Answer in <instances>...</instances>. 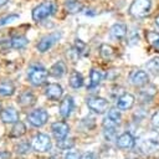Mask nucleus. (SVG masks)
Instances as JSON below:
<instances>
[{
  "label": "nucleus",
  "mask_w": 159,
  "mask_h": 159,
  "mask_svg": "<svg viewBox=\"0 0 159 159\" xmlns=\"http://www.w3.org/2000/svg\"><path fill=\"white\" fill-rule=\"evenodd\" d=\"M80 159H97L93 153H84L80 157Z\"/></svg>",
  "instance_id": "e433bc0d"
},
{
  "label": "nucleus",
  "mask_w": 159,
  "mask_h": 159,
  "mask_svg": "<svg viewBox=\"0 0 159 159\" xmlns=\"http://www.w3.org/2000/svg\"><path fill=\"white\" fill-rule=\"evenodd\" d=\"M11 154L7 150H0V159H10Z\"/></svg>",
  "instance_id": "c9c22d12"
},
{
  "label": "nucleus",
  "mask_w": 159,
  "mask_h": 159,
  "mask_svg": "<svg viewBox=\"0 0 159 159\" xmlns=\"http://www.w3.org/2000/svg\"><path fill=\"white\" fill-rule=\"evenodd\" d=\"M103 78H104V73L99 68H92L91 70V73H89V80H91L89 88H93V87L98 86L102 82Z\"/></svg>",
  "instance_id": "4be33fe9"
},
{
  "label": "nucleus",
  "mask_w": 159,
  "mask_h": 159,
  "mask_svg": "<svg viewBox=\"0 0 159 159\" xmlns=\"http://www.w3.org/2000/svg\"><path fill=\"white\" fill-rule=\"evenodd\" d=\"M63 159H80V155H78L77 153H75V152H68V153L65 155Z\"/></svg>",
  "instance_id": "f704fd0d"
},
{
  "label": "nucleus",
  "mask_w": 159,
  "mask_h": 159,
  "mask_svg": "<svg viewBox=\"0 0 159 159\" xmlns=\"http://www.w3.org/2000/svg\"><path fill=\"white\" fill-rule=\"evenodd\" d=\"M65 9L71 14H76V12L82 10V4L78 0H66L65 1Z\"/></svg>",
  "instance_id": "a878e982"
},
{
  "label": "nucleus",
  "mask_w": 159,
  "mask_h": 159,
  "mask_svg": "<svg viewBox=\"0 0 159 159\" xmlns=\"http://www.w3.org/2000/svg\"><path fill=\"white\" fill-rule=\"evenodd\" d=\"M45 96L50 101H60V98L63 94V88L58 83H48L45 87Z\"/></svg>",
  "instance_id": "1a4fd4ad"
},
{
  "label": "nucleus",
  "mask_w": 159,
  "mask_h": 159,
  "mask_svg": "<svg viewBox=\"0 0 159 159\" xmlns=\"http://www.w3.org/2000/svg\"><path fill=\"white\" fill-rule=\"evenodd\" d=\"M86 104H87V107L92 112H94L97 114L104 113L108 109V106H109V103H108V101L106 98L98 97V96H91V97H88L86 99Z\"/></svg>",
  "instance_id": "20e7f679"
},
{
  "label": "nucleus",
  "mask_w": 159,
  "mask_h": 159,
  "mask_svg": "<svg viewBox=\"0 0 159 159\" xmlns=\"http://www.w3.org/2000/svg\"><path fill=\"white\" fill-rule=\"evenodd\" d=\"M14 93H15V84L11 81L5 80V81L0 82V96L11 97Z\"/></svg>",
  "instance_id": "412c9836"
},
{
  "label": "nucleus",
  "mask_w": 159,
  "mask_h": 159,
  "mask_svg": "<svg viewBox=\"0 0 159 159\" xmlns=\"http://www.w3.org/2000/svg\"><path fill=\"white\" fill-rule=\"evenodd\" d=\"M66 71H67V68H66L65 62H63V61H57V62H55V63L51 66V68H50V75L53 76V77H56V78H61L62 76H65Z\"/></svg>",
  "instance_id": "aec40b11"
},
{
  "label": "nucleus",
  "mask_w": 159,
  "mask_h": 159,
  "mask_svg": "<svg viewBox=\"0 0 159 159\" xmlns=\"http://www.w3.org/2000/svg\"><path fill=\"white\" fill-rule=\"evenodd\" d=\"M152 123H153V125H154V127L159 128V112L154 113V116L152 117Z\"/></svg>",
  "instance_id": "72a5a7b5"
},
{
  "label": "nucleus",
  "mask_w": 159,
  "mask_h": 159,
  "mask_svg": "<svg viewBox=\"0 0 159 159\" xmlns=\"http://www.w3.org/2000/svg\"><path fill=\"white\" fill-rule=\"evenodd\" d=\"M99 55H101L102 58L109 61V60L114 58L116 51H114V48H113L111 45H108V43H102V45L99 46Z\"/></svg>",
  "instance_id": "5701e85b"
},
{
  "label": "nucleus",
  "mask_w": 159,
  "mask_h": 159,
  "mask_svg": "<svg viewBox=\"0 0 159 159\" xmlns=\"http://www.w3.org/2000/svg\"><path fill=\"white\" fill-rule=\"evenodd\" d=\"M61 36H62V34L58 32V31L51 32V34H48L47 36L42 37V39L37 42L36 48L39 50V52H46V51H48V50L61 39Z\"/></svg>",
  "instance_id": "6e6552de"
},
{
  "label": "nucleus",
  "mask_w": 159,
  "mask_h": 159,
  "mask_svg": "<svg viewBox=\"0 0 159 159\" xmlns=\"http://www.w3.org/2000/svg\"><path fill=\"white\" fill-rule=\"evenodd\" d=\"M150 6H152L150 0H134L130 4L128 11L133 17L142 19V17L148 16V14L150 11Z\"/></svg>",
  "instance_id": "7ed1b4c3"
},
{
  "label": "nucleus",
  "mask_w": 159,
  "mask_h": 159,
  "mask_svg": "<svg viewBox=\"0 0 159 159\" xmlns=\"http://www.w3.org/2000/svg\"><path fill=\"white\" fill-rule=\"evenodd\" d=\"M31 147H32V145H31L29 142H20L17 145H15V152H16L17 154L24 155V154H27V153L30 152Z\"/></svg>",
  "instance_id": "cd10ccee"
},
{
  "label": "nucleus",
  "mask_w": 159,
  "mask_h": 159,
  "mask_svg": "<svg viewBox=\"0 0 159 159\" xmlns=\"http://www.w3.org/2000/svg\"><path fill=\"white\" fill-rule=\"evenodd\" d=\"M139 147H140L142 152H144L147 154L155 153L157 150H159V134L150 133L147 138H143L140 140Z\"/></svg>",
  "instance_id": "0eeeda50"
},
{
  "label": "nucleus",
  "mask_w": 159,
  "mask_h": 159,
  "mask_svg": "<svg viewBox=\"0 0 159 159\" xmlns=\"http://www.w3.org/2000/svg\"><path fill=\"white\" fill-rule=\"evenodd\" d=\"M16 102H17V104H19L20 107H22V108H29V107H32V106L36 103V96H35L31 91L26 89V91H22V92L17 96Z\"/></svg>",
  "instance_id": "9b49d317"
},
{
  "label": "nucleus",
  "mask_w": 159,
  "mask_h": 159,
  "mask_svg": "<svg viewBox=\"0 0 159 159\" xmlns=\"http://www.w3.org/2000/svg\"><path fill=\"white\" fill-rule=\"evenodd\" d=\"M132 83L137 87H140V86H144L145 83H148L149 81V77H148V73L145 71H142V70H138L135 71L134 73H132Z\"/></svg>",
  "instance_id": "f3484780"
},
{
  "label": "nucleus",
  "mask_w": 159,
  "mask_h": 159,
  "mask_svg": "<svg viewBox=\"0 0 159 159\" xmlns=\"http://www.w3.org/2000/svg\"><path fill=\"white\" fill-rule=\"evenodd\" d=\"M7 2H9V0H0V7L1 6H5Z\"/></svg>",
  "instance_id": "4c0bfd02"
},
{
  "label": "nucleus",
  "mask_w": 159,
  "mask_h": 159,
  "mask_svg": "<svg viewBox=\"0 0 159 159\" xmlns=\"http://www.w3.org/2000/svg\"><path fill=\"white\" fill-rule=\"evenodd\" d=\"M104 129V137L107 140H112L116 137V128H103Z\"/></svg>",
  "instance_id": "2f4dec72"
},
{
  "label": "nucleus",
  "mask_w": 159,
  "mask_h": 159,
  "mask_svg": "<svg viewBox=\"0 0 159 159\" xmlns=\"http://www.w3.org/2000/svg\"><path fill=\"white\" fill-rule=\"evenodd\" d=\"M27 120L29 123L35 127V128H40L42 125H45L48 120V113L43 109V108H39V109H34L27 114Z\"/></svg>",
  "instance_id": "39448f33"
},
{
  "label": "nucleus",
  "mask_w": 159,
  "mask_h": 159,
  "mask_svg": "<svg viewBox=\"0 0 159 159\" xmlns=\"http://www.w3.org/2000/svg\"><path fill=\"white\" fill-rule=\"evenodd\" d=\"M24 134H26V125L22 122H16L14 123L11 130H10V137L11 138H20Z\"/></svg>",
  "instance_id": "b1692460"
},
{
  "label": "nucleus",
  "mask_w": 159,
  "mask_h": 159,
  "mask_svg": "<svg viewBox=\"0 0 159 159\" xmlns=\"http://www.w3.org/2000/svg\"><path fill=\"white\" fill-rule=\"evenodd\" d=\"M70 86L72 88H81L83 86V77L76 70H73L70 75Z\"/></svg>",
  "instance_id": "393cba45"
},
{
  "label": "nucleus",
  "mask_w": 159,
  "mask_h": 159,
  "mask_svg": "<svg viewBox=\"0 0 159 159\" xmlns=\"http://www.w3.org/2000/svg\"><path fill=\"white\" fill-rule=\"evenodd\" d=\"M0 111H1V103H0Z\"/></svg>",
  "instance_id": "ea45409f"
},
{
  "label": "nucleus",
  "mask_w": 159,
  "mask_h": 159,
  "mask_svg": "<svg viewBox=\"0 0 159 159\" xmlns=\"http://www.w3.org/2000/svg\"><path fill=\"white\" fill-rule=\"evenodd\" d=\"M0 119L6 124L16 123L19 120V112L14 107H6L0 111Z\"/></svg>",
  "instance_id": "4468645a"
},
{
  "label": "nucleus",
  "mask_w": 159,
  "mask_h": 159,
  "mask_svg": "<svg viewBox=\"0 0 159 159\" xmlns=\"http://www.w3.org/2000/svg\"><path fill=\"white\" fill-rule=\"evenodd\" d=\"M51 132L57 140H61L68 135L70 125L66 122H55L51 125Z\"/></svg>",
  "instance_id": "9d476101"
},
{
  "label": "nucleus",
  "mask_w": 159,
  "mask_h": 159,
  "mask_svg": "<svg viewBox=\"0 0 159 159\" xmlns=\"http://www.w3.org/2000/svg\"><path fill=\"white\" fill-rule=\"evenodd\" d=\"M127 35V26L124 24H114L111 27V36L116 40H123Z\"/></svg>",
  "instance_id": "6ab92c4d"
},
{
  "label": "nucleus",
  "mask_w": 159,
  "mask_h": 159,
  "mask_svg": "<svg viewBox=\"0 0 159 159\" xmlns=\"http://www.w3.org/2000/svg\"><path fill=\"white\" fill-rule=\"evenodd\" d=\"M117 108L119 111H127L130 109L134 104V96L130 93H123L117 98Z\"/></svg>",
  "instance_id": "dca6fc26"
},
{
  "label": "nucleus",
  "mask_w": 159,
  "mask_h": 159,
  "mask_svg": "<svg viewBox=\"0 0 159 159\" xmlns=\"http://www.w3.org/2000/svg\"><path fill=\"white\" fill-rule=\"evenodd\" d=\"M75 48H76L80 53H82V52L86 50V43H84L82 40H78V39H77V40L75 41Z\"/></svg>",
  "instance_id": "473e14b6"
},
{
  "label": "nucleus",
  "mask_w": 159,
  "mask_h": 159,
  "mask_svg": "<svg viewBox=\"0 0 159 159\" xmlns=\"http://www.w3.org/2000/svg\"><path fill=\"white\" fill-rule=\"evenodd\" d=\"M145 36H147L148 42H149L155 50L159 51V34L155 32V31H147Z\"/></svg>",
  "instance_id": "bb28decb"
},
{
  "label": "nucleus",
  "mask_w": 159,
  "mask_h": 159,
  "mask_svg": "<svg viewBox=\"0 0 159 159\" xmlns=\"http://www.w3.org/2000/svg\"><path fill=\"white\" fill-rule=\"evenodd\" d=\"M75 108V101H73V97L72 96H66L61 103H60V109H58V113L62 118H68L72 113Z\"/></svg>",
  "instance_id": "f8f14e48"
},
{
  "label": "nucleus",
  "mask_w": 159,
  "mask_h": 159,
  "mask_svg": "<svg viewBox=\"0 0 159 159\" xmlns=\"http://www.w3.org/2000/svg\"><path fill=\"white\" fill-rule=\"evenodd\" d=\"M47 76L48 72L41 63H31L27 68V80L35 87L42 86L47 80Z\"/></svg>",
  "instance_id": "f257e3e1"
},
{
  "label": "nucleus",
  "mask_w": 159,
  "mask_h": 159,
  "mask_svg": "<svg viewBox=\"0 0 159 159\" xmlns=\"http://www.w3.org/2000/svg\"><path fill=\"white\" fill-rule=\"evenodd\" d=\"M55 12V4L52 1H43L32 10V20L40 22Z\"/></svg>",
  "instance_id": "f03ea898"
},
{
  "label": "nucleus",
  "mask_w": 159,
  "mask_h": 159,
  "mask_svg": "<svg viewBox=\"0 0 159 159\" xmlns=\"http://www.w3.org/2000/svg\"><path fill=\"white\" fill-rule=\"evenodd\" d=\"M19 17H20V16H19L17 14H9V15H6V16H4V17L0 19V26L9 25V24H11V22L19 20Z\"/></svg>",
  "instance_id": "c756f323"
},
{
  "label": "nucleus",
  "mask_w": 159,
  "mask_h": 159,
  "mask_svg": "<svg viewBox=\"0 0 159 159\" xmlns=\"http://www.w3.org/2000/svg\"><path fill=\"white\" fill-rule=\"evenodd\" d=\"M147 67H148V70H149L152 73L158 75V73H159V57L152 58V60L147 63Z\"/></svg>",
  "instance_id": "c85d7f7f"
},
{
  "label": "nucleus",
  "mask_w": 159,
  "mask_h": 159,
  "mask_svg": "<svg viewBox=\"0 0 159 159\" xmlns=\"http://www.w3.org/2000/svg\"><path fill=\"white\" fill-rule=\"evenodd\" d=\"M57 145L58 148L61 149H70L75 145V140L73 139H67V138H63L61 140H57Z\"/></svg>",
  "instance_id": "7c9ffc66"
},
{
  "label": "nucleus",
  "mask_w": 159,
  "mask_h": 159,
  "mask_svg": "<svg viewBox=\"0 0 159 159\" xmlns=\"http://www.w3.org/2000/svg\"><path fill=\"white\" fill-rule=\"evenodd\" d=\"M116 143H117V147H119L120 149H132L135 144V139L134 137L128 133V132H124L122 133L119 137L116 138Z\"/></svg>",
  "instance_id": "2eb2a0df"
},
{
  "label": "nucleus",
  "mask_w": 159,
  "mask_h": 159,
  "mask_svg": "<svg viewBox=\"0 0 159 159\" xmlns=\"http://www.w3.org/2000/svg\"><path fill=\"white\" fill-rule=\"evenodd\" d=\"M29 43V39L24 35H17V36H14L9 40V46L11 48H15V50H21V48H25Z\"/></svg>",
  "instance_id": "a211bd4d"
},
{
  "label": "nucleus",
  "mask_w": 159,
  "mask_h": 159,
  "mask_svg": "<svg viewBox=\"0 0 159 159\" xmlns=\"http://www.w3.org/2000/svg\"><path fill=\"white\" fill-rule=\"evenodd\" d=\"M32 149L35 152H39V153H45V152H48L52 147V143H51V138L45 134V133H37L34 138H32Z\"/></svg>",
  "instance_id": "423d86ee"
},
{
  "label": "nucleus",
  "mask_w": 159,
  "mask_h": 159,
  "mask_svg": "<svg viewBox=\"0 0 159 159\" xmlns=\"http://www.w3.org/2000/svg\"><path fill=\"white\" fill-rule=\"evenodd\" d=\"M155 24H157V25H158V26H159V16H158V17H157V19H155Z\"/></svg>",
  "instance_id": "58836bf2"
},
{
  "label": "nucleus",
  "mask_w": 159,
  "mask_h": 159,
  "mask_svg": "<svg viewBox=\"0 0 159 159\" xmlns=\"http://www.w3.org/2000/svg\"><path fill=\"white\" fill-rule=\"evenodd\" d=\"M122 116L118 109H109L108 114L103 119V128H116L120 123Z\"/></svg>",
  "instance_id": "ddd939ff"
}]
</instances>
